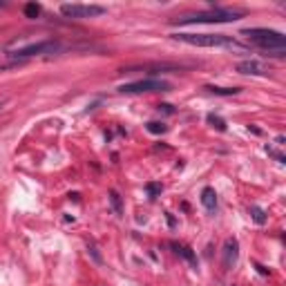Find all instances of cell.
<instances>
[{"mask_svg": "<svg viewBox=\"0 0 286 286\" xmlns=\"http://www.w3.org/2000/svg\"><path fill=\"white\" fill-rule=\"evenodd\" d=\"M244 16L242 9H231V7H210L208 11H195V14L179 16L172 20V25H217V22H235Z\"/></svg>", "mask_w": 286, "mask_h": 286, "instance_id": "1", "label": "cell"}, {"mask_svg": "<svg viewBox=\"0 0 286 286\" xmlns=\"http://www.w3.org/2000/svg\"><path fill=\"white\" fill-rule=\"evenodd\" d=\"M242 36L248 43L257 45V47L266 49L268 54L275 52H284L286 49V36L277 29H266V27H248V29H242Z\"/></svg>", "mask_w": 286, "mask_h": 286, "instance_id": "2", "label": "cell"}, {"mask_svg": "<svg viewBox=\"0 0 286 286\" xmlns=\"http://www.w3.org/2000/svg\"><path fill=\"white\" fill-rule=\"evenodd\" d=\"M172 41L193 45V47H228V49H244L233 36L226 34H172Z\"/></svg>", "mask_w": 286, "mask_h": 286, "instance_id": "3", "label": "cell"}, {"mask_svg": "<svg viewBox=\"0 0 286 286\" xmlns=\"http://www.w3.org/2000/svg\"><path fill=\"white\" fill-rule=\"evenodd\" d=\"M65 49V45L56 38H47V41H38V43H29L25 47H18L14 52H9L7 56L9 58H18V60H25V58H31V56H47V54H60Z\"/></svg>", "mask_w": 286, "mask_h": 286, "instance_id": "4", "label": "cell"}, {"mask_svg": "<svg viewBox=\"0 0 286 286\" xmlns=\"http://www.w3.org/2000/svg\"><path fill=\"white\" fill-rule=\"evenodd\" d=\"M170 83L161 81V78H141V81H132V83H123L119 85L121 94H145V92H168Z\"/></svg>", "mask_w": 286, "mask_h": 286, "instance_id": "5", "label": "cell"}, {"mask_svg": "<svg viewBox=\"0 0 286 286\" xmlns=\"http://www.w3.org/2000/svg\"><path fill=\"white\" fill-rule=\"evenodd\" d=\"M105 7L101 5H83V3H67L60 5V14L65 18H74V20H83V18H97V16L105 14Z\"/></svg>", "mask_w": 286, "mask_h": 286, "instance_id": "6", "label": "cell"}, {"mask_svg": "<svg viewBox=\"0 0 286 286\" xmlns=\"http://www.w3.org/2000/svg\"><path fill=\"white\" fill-rule=\"evenodd\" d=\"M237 257H239V242L235 237H228L224 242V248H221V266L226 268H233L237 264Z\"/></svg>", "mask_w": 286, "mask_h": 286, "instance_id": "7", "label": "cell"}, {"mask_svg": "<svg viewBox=\"0 0 286 286\" xmlns=\"http://www.w3.org/2000/svg\"><path fill=\"white\" fill-rule=\"evenodd\" d=\"M237 72L239 74H246V76H266L268 74V70L260 60H242V63L237 65Z\"/></svg>", "mask_w": 286, "mask_h": 286, "instance_id": "8", "label": "cell"}, {"mask_svg": "<svg viewBox=\"0 0 286 286\" xmlns=\"http://www.w3.org/2000/svg\"><path fill=\"white\" fill-rule=\"evenodd\" d=\"M170 248L175 250L179 257H183V260H186L193 268H197V255L193 253V248H188L186 244H177V242H170Z\"/></svg>", "mask_w": 286, "mask_h": 286, "instance_id": "9", "label": "cell"}, {"mask_svg": "<svg viewBox=\"0 0 286 286\" xmlns=\"http://www.w3.org/2000/svg\"><path fill=\"white\" fill-rule=\"evenodd\" d=\"M201 206H204L208 212H215L217 210V193L215 188H204L201 190Z\"/></svg>", "mask_w": 286, "mask_h": 286, "instance_id": "10", "label": "cell"}, {"mask_svg": "<svg viewBox=\"0 0 286 286\" xmlns=\"http://www.w3.org/2000/svg\"><path fill=\"white\" fill-rule=\"evenodd\" d=\"M210 94H215V97H235V94H239V87H217V85H206Z\"/></svg>", "mask_w": 286, "mask_h": 286, "instance_id": "11", "label": "cell"}, {"mask_svg": "<svg viewBox=\"0 0 286 286\" xmlns=\"http://www.w3.org/2000/svg\"><path fill=\"white\" fill-rule=\"evenodd\" d=\"M110 204H112V210H114V215H123V201H121V195L116 193V190H110Z\"/></svg>", "mask_w": 286, "mask_h": 286, "instance_id": "12", "label": "cell"}, {"mask_svg": "<svg viewBox=\"0 0 286 286\" xmlns=\"http://www.w3.org/2000/svg\"><path fill=\"white\" fill-rule=\"evenodd\" d=\"M248 212H250V217H253L255 224H260V226H264V224H266V212L262 210L260 206H250Z\"/></svg>", "mask_w": 286, "mask_h": 286, "instance_id": "13", "label": "cell"}, {"mask_svg": "<svg viewBox=\"0 0 286 286\" xmlns=\"http://www.w3.org/2000/svg\"><path fill=\"white\" fill-rule=\"evenodd\" d=\"M145 130L150 134H164V132H168V125H164V123H159V121H150L148 125H145Z\"/></svg>", "mask_w": 286, "mask_h": 286, "instance_id": "14", "label": "cell"}, {"mask_svg": "<svg viewBox=\"0 0 286 286\" xmlns=\"http://www.w3.org/2000/svg\"><path fill=\"white\" fill-rule=\"evenodd\" d=\"M161 190H164V186H161V183H145V193H148L150 199H156V197H159Z\"/></svg>", "mask_w": 286, "mask_h": 286, "instance_id": "15", "label": "cell"}, {"mask_svg": "<svg viewBox=\"0 0 286 286\" xmlns=\"http://www.w3.org/2000/svg\"><path fill=\"white\" fill-rule=\"evenodd\" d=\"M208 123L212 128H217L219 132H226V121L221 119V116H217V114H208Z\"/></svg>", "mask_w": 286, "mask_h": 286, "instance_id": "16", "label": "cell"}, {"mask_svg": "<svg viewBox=\"0 0 286 286\" xmlns=\"http://www.w3.org/2000/svg\"><path fill=\"white\" fill-rule=\"evenodd\" d=\"M38 14H41V5L38 3H27L25 5V16L27 18H38Z\"/></svg>", "mask_w": 286, "mask_h": 286, "instance_id": "17", "label": "cell"}, {"mask_svg": "<svg viewBox=\"0 0 286 286\" xmlns=\"http://www.w3.org/2000/svg\"><path fill=\"white\" fill-rule=\"evenodd\" d=\"M266 152L271 154V156H275V159L279 161V164H284V161H286V159H284V154H282V152H277V150H273L271 145H266Z\"/></svg>", "mask_w": 286, "mask_h": 286, "instance_id": "18", "label": "cell"}, {"mask_svg": "<svg viewBox=\"0 0 286 286\" xmlns=\"http://www.w3.org/2000/svg\"><path fill=\"white\" fill-rule=\"evenodd\" d=\"M159 110H164L166 114H172V112H175V110H172V105H168V103H161V105H159Z\"/></svg>", "mask_w": 286, "mask_h": 286, "instance_id": "19", "label": "cell"}, {"mask_svg": "<svg viewBox=\"0 0 286 286\" xmlns=\"http://www.w3.org/2000/svg\"><path fill=\"white\" fill-rule=\"evenodd\" d=\"M3 7H5V3H0V9H3Z\"/></svg>", "mask_w": 286, "mask_h": 286, "instance_id": "20", "label": "cell"}, {"mask_svg": "<svg viewBox=\"0 0 286 286\" xmlns=\"http://www.w3.org/2000/svg\"><path fill=\"white\" fill-rule=\"evenodd\" d=\"M0 108H3V103H0Z\"/></svg>", "mask_w": 286, "mask_h": 286, "instance_id": "21", "label": "cell"}]
</instances>
